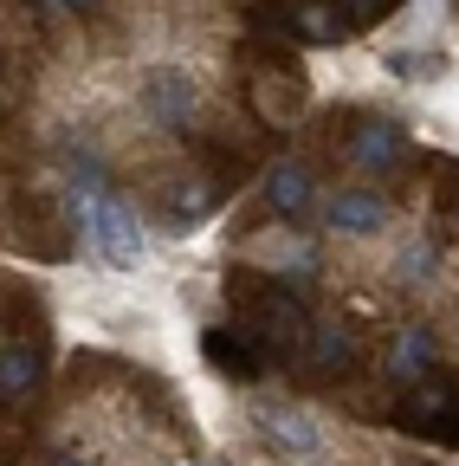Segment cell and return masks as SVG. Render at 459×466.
<instances>
[{"label": "cell", "mask_w": 459, "mask_h": 466, "mask_svg": "<svg viewBox=\"0 0 459 466\" xmlns=\"http://www.w3.org/2000/svg\"><path fill=\"white\" fill-rule=\"evenodd\" d=\"M65 201H72V220L85 227V247L110 266V272H130L143 266V220L130 214V201L110 188V168L78 149L72 168H65Z\"/></svg>", "instance_id": "6da1fadb"}, {"label": "cell", "mask_w": 459, "mask_h": 466, "mask_svg": "<svg viewBox=\"0 0 459 466\" xmlns=\"http://www.w3.org/2000/svg\"><path fill=\"white\" fill-rule=\"evenodd\" d=\"M226 305H234V330L259 350L265 363H284L292 357L298 363V350H304V330H311V311L304 299H292L272 272H253L240 266L234 279H226Z\"/></svg>", "instance_id": "7a4b0ae2"}, {"label": "cell", "mask_w": 459, "mask_h": 466, "mask_svg": "<svg viewBox=\"0 0 459 466\" xmlns=\"http://www.w3.org/2000/svg\"><path fill=\"white\" fill-rule=\"evenodd\" d=\"M253 421L265 428V447H272L278 460H292V466H311V460H324V447H330L324 421L311 415V408H298V401L265 395V401L253 408Z\"/></svg>", "instance_id": "3957f363"}, {"label": "cell", "mask_w": 459, "mask_h": 466, "mask_svg": "<svg viewBox=\"0 0 459 466\" xmlns=\"http://www.w3.org/2000/svg\"><path fill=\"white\" fill-rule=\"evenodd\" d=\"M408 130L394 124V116H356L350 130H343V162H350L356 175H394L408 168Z\"/></svg>", "instance_id": "277c9868"}, {"label": "cell", "mask_w": 459, "mask_h": 466, "mask_svg": "<svg viewBox=\"0 0 459 466\" xmlns=\"http://www.w3.org/2000/svg\"><path fill=\"white\" fill-rule=\"evenodd\" d=\"M394 421L414 434H446L459 441V382H408L394 401Z\"/></svg>", "instance_id": "5b68a950"}, {"label": "cell", "mask_w": 459, "mask_h": 466, "mask_svg": "<svg viewBox=\"0 0 459 466\" xmlns=\"http://www.w3.org/2000/svg\"><path fill=\"white\" fill-rule=\"evenodd\" d=\"M304 104H311V85H304V72L298 66H265V72H253V110H259V124H298L304 116Z\"/></svg>", "instance_id": "8992f818"}, {"label": "cell", "mask_w": 459, "mask_h": 466, "mask_svg": "<svg viewBox=\"0 0 459 466\" xmlns=\"http://www.w3.org/2000/svg\"><path fill=\"white\" fill-rule=\"evenodd\" d=\"M298 363H304L311 376H324V382H343V376H356L363 343H356V330H343V324H311Z\"/></svg>", "instance_id": "52a82bcc"}, {"label": "cell", "mask_w": 459, "mask_h": 466, "mask_svg": "<svg viewBox=\"0 0 459 466\" xmlns=\"http://www.w3.org/2000/svg\"><path fill=\"white\" fill-rule=\"evenodd\" d=\"M382 370H388V382H427V370H440V337L427 330V324H408V330H394V343H388V357H382Z\"/></svg>", "instance_id": "ba28073f"}, {"label": "cell", "mask_w": 459, "mask_h": 466, "mask_svg": "<svg viewBox=\"0 0 459 466\" xmlns=\"http://www.w3.org/2000/svg\"><path fill=\"white\" fill-rule=\"evenodd\" d=\"M324 227H330V233H350V240H369V233L388 227V201L369 195V188H336V195L324 201Z\"/></svg>", "instance_id": "9c48e42d"}, {"label": "cell", "mask_w": 459, "mask_h": 466, "mask_svg": "<svg viewBox=\"0 0 459 466\" xmlns=\"http://www.w3.org/2000/svg\"><path fill=\"white\" fill-rule=\"evenodd\" d=\"M143 104H149L155 124H168V130H188V124H195V85H188V72H175V66H162V72L143 78Z\"/></svg>", "instance_id": "30bf717a"}, {"label": "cell", "mask_w": 459, "mask_h": 466, "mask_svg": "<svg viewBox=\"0 0 459 466\" xmlns=\"http://www.w3.org/2000/svg\"><path fill=\"white\" fill-rule=\"evenodd\" d=\"M45 382V357H39V337H14V343H0V401H33Z\"/></svg>", "instance_id": "8fae6325"}, {"label": "cell", "mask_w": 459, "mask_h": 466, "mask_svg": "<svg viewBox=\"0 0 459 466\" xmlns=\"http://www.w3.org/2000/svg\"><path fill=\"white\" fill-rule=\"evenodd\" d=\"M311 201H317L311 162H272V168H265V208H272V214L298 220V214H311Z\"/></svg>", "instance_id": "7c38bea8"}, {"label": "cell", "mask_w": 459, "mask_h": 466, "mask_svg": "<svg viewBox=\"0 0 459 466\" xmlns=\"http://www.w3.org/2000/svg\"><path fill=\"white\" fill-rule=\"evenodd\" d=\"M201 350H207V363H214L220 376H234V382H259V376L272 370V363L259 357V350H253L234 324H214V330L201 337Z\"/></svg>", "instance_id": "4fadbf2b"}, {"label": "cell", "mask_w": 459, "mask_h": 466, "mask_svg": "<svg viewBox=\"0 0 459 466\" xmlns=\"http://www.w3.org/2000/svg\"><path fill=\"white\" fill-rule=\"evenodd\" d=\"M214 201H220V188L207 182V175H182V182L162 195V220L175 227V233H188L201 214H214Z\"/></svg>", "instance_id": "5bb4252c"}, {"label": "cell", "mask_w": 459, "mask_h": 466, "mask_svg": "<svg viewBox=\"0 0 459 466\" xmlns=\"http://www.w3.org/2000/svg\"><path fill=\"white\" fill-rule=\"evenodd\" d=\"M20 220H26V227H20V247H26L33 259H65V253H72V240H65V233H52V227H59L52 201H39V195H33V201L20 208Z\"/></svg>", "instance_id": "9a60e30c"}, {"label": "cell", "mask_w": 459, "mask_h": 466, "mask_svg": "<svg viewBox=\"0 0 459 466\" xmlns=\"http://www.w3.org/2000/svg\"><path fill=\"white\" fill-rule=\"evenodd\" d=\"M292 33H298L304 46H336L350 26H343V14L330 7V0H304V7H292Z\"/></svg>", "instance_id": "2e32d148"}, {"label": "cell", "mask_w": 459, "mask_h": 466, "mask_svg": "<svg viewBox=\"0 0 459 466\" xmlns=\"http://www.w3.org/2000/svg\"><path fill=\"white\" fill-rule=\"evenodd\" d=\"M388 66H394L401 78H440L446 58H440V52H388Z\"/></svg>", "instance_id": "e0dca14e"}, {"label": "cell", "mask_w": 459, "mask_h": 466, "mask_svg": "<svg viewBox=\"0 0 459 466\" xmlns=\"http://www.w3.org/2000/svg\"><path fill=\"white\" fill-rule=\"evenodd\" d=\"M440 266V247H408V253H401V285H427V272Z\"/></svg>", "instance_id": "ac0fdd59"}, {"label": "cell", "mask_w": 459, "mask_h": 466, "mask_svg": "<svg viewBox=\"0 0 459 466\" xmlns=\"http://www.w3.org/2000/svg\"><path fill=\"white\" fill-rule=\"evenodd\" d=\"M330 7L343 14V26H375L388 14V0H330Z\"/></svg>", "instance_id": "d6986e66"}, {"label": "cell", "mask_w": 459, "mask_h": 466, "mask_svg": "<svg viewBox=\"0 0 459 466\" xmlns=\"http://www.w3.org/2000/svg\"><path fill=\"white\" fill-rule=\"evenodd\" d=\"M52 7H59V14H78V20H85V14H104L110 0H52Z\"/></svg>", "instance_id": "ffe728a7"}, {"label": "cell", "mask_w": 459, "mask_h": 466, "mask_svg": "<svg viewBox=\"0 0 459 466\" xmlns=\"http://www.w3.org/2000/svg\"><path fill=\"white\" fill-rule=\"evenodd\" d=\"M45 466H97V460H85V453H72V447H59V453H52Z\"/></svg>", "instance_id": "44dd1931"}, {"label": "cell", "mask_w": 459, "mask_h": 466, "mask_svg": "<svg viewBox=\"0 0 459 466\" xmlns=\"http://www.w3.org/2000/svg\"><path fill=\"white\" fill-rule=\"evenodd\" d=\"M453 227H459V201H453Z\"/></svg>", "instance_id": "7402d4cb"}, {"label": "cell", "mask_w": 459, "mask_h": 466, "mask_svg": "<svg viewBox=\"0 0 459 466\" xmlns=\"http://www.w3.org/2000/svg\"><path fill=\"white\" fill-rule=\"evenodd\" d=\"M388 7H394V0H388Z\"/></svg>", "instance_id": "603a6c76"}]
</instances>
